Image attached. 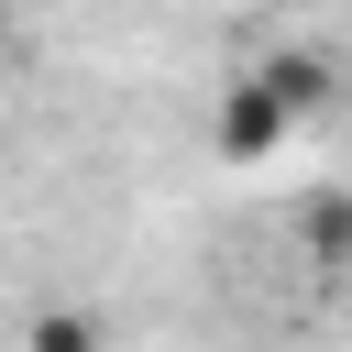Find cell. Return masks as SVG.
<instances>
[{"instance_id":"obj_1","label":"cell","mask_w":352,"mask_h":352,"mask_svg":"<svg viewBox=\"0 0 352 352\" xmlns=\"http://www.w3.org/2000/svg\"><path fill=\"white\" fill-rule=\"evenodd\" d=\"M286 121H297V110H286L264 77H231V88H220V154H231V165H264V154L286 143Z\"/></svg>"},{"instance_id":"obj_2","label":"cell","mask_w":352,"mask_h":352,"mask_svg":"<svg viewBox=\"0 0 352 352\" xmlns=\"http://www.w3.org/2000/svg\"><path fill=\"white\" fill-rule=\"evenodd\" d=\"M253 77H264V88H275V99H286V110H319V99H330V88H341V77H330V66H319V55H264V66H253Z\"/></svg>"},{"instance_id":"obj_3","label":"cell","mask_w":352,"mask_h":352,"mask_svg":"<svg viewBox=\"0 0 352 352\" xmlns=\"http://www.w3.org/2000/svg\"><path fill=\"white\" fill-rule=\"evenodd\" d=\"M22 352H99V319H88V308H33Z\"/></svg>"},{"instance_id":"obj_4","label":"cell","mask_w":352,"mask_h":352,"mask_svg":"<svg viewBox=\"0 0 352 352\" xmlns=\"http://www.w3.org/2000/svg\"><path fill=\"white\" fill-rule=\"evenodd\" d=\"M341 88H352V55H341Z\"/></svg>"}]
</instances>
